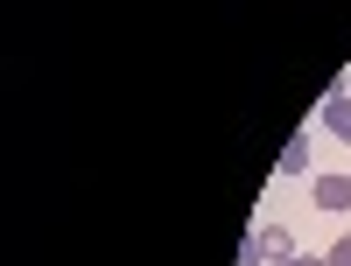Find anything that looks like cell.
Instances as JSON below:
<instances>
[{
	"label": "cell",
	"instance_id": "cell-1",
	"mask_svg": "<svg viewBox=\"0 0 351 266\" xmlns=\"http://www.w3.org/2000/svg\"><path fill=\"white\" fill-rule=\"evenodd\" d=\"M324 133L351 147V92H344V84H330V92H324Z\"/></svg>",
	"mask_w": 351,
	"mask_h": 266
},
{
	"label": "cell",
	"instance_id": "cell-2",
	"mask_svg": "<svg viewBox=\"0 0 351 266\" xmlns=\"http://www.w3.org/2000/svg\"><path fill=\"white\" fill-rule=\"evenodd\" d=\"M309 196H316V211L344 217V211H351V175H316V183H309Z\"/></svg>",
	"mask_w": 351,
	"mask_h": 266
},
{
	"label": "cell",
	"instance_id": "cell-3",
	"mask_svg": "<svg viewBox=\"0 0 351 266\" xmlns=\"http://www.w3.org/2000/svg\"><path fill=\"white\" fill-rule=\"evenodd\" d=\"M253 245L281 266V259H295V231H288V224H260V231H253Z\"/></svg>",
	"mask_w": 351,
	"mask_h": 266
},
{
	"label": "cell",
	"instance_id": "cell-4",
	"mask_svg": "<svg viewBox=\"0 0 351 266\" xmlns=\"http://www.w3.org/2000/svg\"><path fill=\"white\" fill-rule=\"evenodd\" d=\"M281 175H309V127L281 147Z\"/></svg>",
	"mask_w": 351,
	"mask_h": 266
},
{
	"label": "cell",
	"instance_id": "cell-5",
	"mask_svg": "<svg viewBox=\"0 0 351 266\" xmlns=\"http://www.w3.org/2000/svg\"><path fill=\"white\" fill-rule=\"evenodd\" d=\"M324 266H351V231H344V239H337V245L324 252Z\"/></svg>",
	"mask_w": 351,
	"mask_h": 266
},
{
	"label": "cell",
	"instance_id": "cell-6",
	"mask_svg": "<svg viewBox=\"0 0 351 266\" xmlns=\"http://www.w3.org/2000/svg\"><path fill=\"white\" fill-rule=\"evenodd\" d=\"M239 266H267V252H260V245L246 239V245H239Z\"/></svg>",
	"mask_w": 351,
	"mask_h": 266
},
{
	"label": "cell",
	"instance_id": "cell-7",
	"mask_svg": "<svg viewBox=\"0 0 351 266\" xmlns=\"http://www.w3.org/2000/svg\"><path fill=\"white\" fill-rule=\"evenodd\" d=\"M281 266H324V259H316V252H295V259H281Z\"/></svg>",
	"mask_w": 351,
	"mask_h": 266
}]
</instances>
